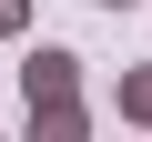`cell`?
Instances as JSON below:
<instances>
[{"label":"cell","mask_w":152,"mask_h":142,"mask_svg":"<svg viewBox=\"0 0 152 142\" xmlns=\"http://www.w3.org/2000/svg\"><path fill=\"white\" fill-rule=\"evenodd\" d=\"M20 102H81V51L71 41H41L20 61Z\"/></svg>","instance_id":"obj_1"},{"label":"cell","mask_w":152,"mask_h":142,"mask_svg":"<svg viewBox=\"0 0 152 142\" xmlns=\"http://www.w3.org/2000/svg\"><path fill=\"white\" fill-rule=\"evenodd\" d=\"M20 142H91V112L81 102H31V132Z\"/></svg>","instance_id":"obj_2"},{"label":"cell","mask_w":152,"mask_h":142,"mask_svg":"<svg viewBox=\"0 0 152 142\" xmlns=\"http://www.w3.org/2000/svg\"><path fill=\"white\" fill-rule=\"evenodd\" d=\"M112 112H122L132 132H152V61H132L122 81H112Z\"/></svg>","instance_id":"obj_3"},{"label":"cell","mask_w":152,"mask_h":142,"mask_svg":"<svg viewBox=\"0 0 152 142\" xmlns=\"http://www.w3.org/2000/svg\"><path fill=\"white\" fill-rule=\"evenodd\" d=\"M31 31V0H0V41H20Z\"/></svg>","instance_id":"obj_4"},{"label":"cell","mask_w":152,"mask_h":142,"mask_svg":"<svg viewBox=\"0 0 152 142\" xmlns=\"http://www.w3.org/2000/svg\"><path fill=\"white\" fill-rule=\"evenodd\" d=\"M102 10H142V0H102Z\"/></svg>","instance_id":"obj_5"}]
</instances>
